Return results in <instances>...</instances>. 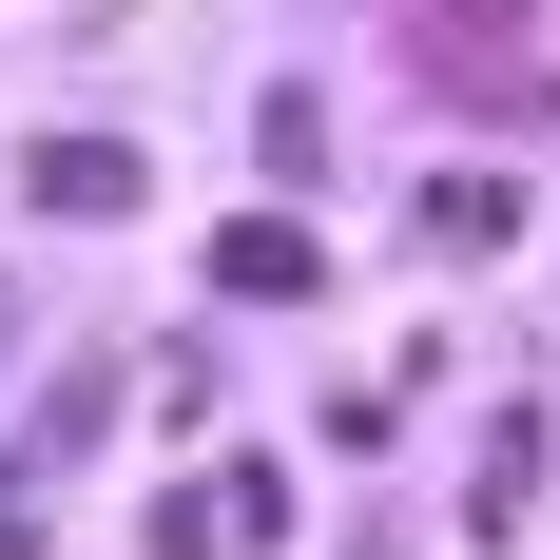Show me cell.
I'll list each match as a JSON object with an SVG mask.
<instances>
[{
	"instance_id": "cell-2",
	"label": "cell",
	"mask_w": 560,
	"mask_h": 560,
	"mask_svg": "<svg viewBox=\"0 0 560 560\" xmlns=\"http://www.w3.org/2000/svg\"><path fill=\"white\" fill-rule=\"evenodd\" d=\"M213 290H232V310H310V290H329V232H310V213H232L213 232Z\"/></svg>"
},
{
	"instance_id": "cell-6",
	"label": "cell",
	"mask_w": 560,
	"mask_h": 560,
	"mask_svg": "<svg viewBox=\"0 0 560 560\" xmlns=\"http://www.w3.org/2000/svg\"><path fill=\"white\" fill-rule=\"evenodd\" d=\"M0 348H20V290H0Z\"/></svg>"
},
{
	"instance_id": "cell-3",
	"label": "cell",
	"mask_w": 560,
	"mask_h": 560,
	"mask_svg": "<svg viewBox=\"0 0 560 560\" xmlns=\"http://www.w3.org/2000/svg\"><path fill=\"white\" fill-rule=\"evenodd\" d=\"M20 194H39L58 232H116L136 194H155V174H136V136H39V174H20Z\"/></svg>"
},
{
	"instance_id": "cell-5",
	"label": "cell",
	"mask_w": 560,
	"mask_h": 560,
	"mask_svg": "<svg viewBox=\"0 0 560 560\" xmlns=\"http://www.w3.org/2000/svg\"><path fill=\"white\" fill-rule=\"evenodd\" d=\"M522 483H541V425H483V464H464V522L503 541V522H522Z\"/></svg>"
},
{
	"instance_id": "cell-4",
	"label": "cell",
	"mask_w": 560,
	"mask_h": 560,
	"mask_svg": "<svg viewBox=\"0 0 560 560\" xmlns=\"http://www.w3.org/2000/svg\"><path fill=\"white\" fill-rule=\"evenodd\" d=\"M503 232H522V194H503V174H445V194H425V252H445V271H483Z\"/></svg>"
},
{
	"instance_id": "cell-1",
	"label": "cell",
	"mask_w": 560,
	"mask_h": 560,
	"mask_svg": "<svg viewBox=\"0 0 560 560\" xmlns=\"http://www.w3.org/2000/svg\"><path fill=\"white\" fill-rule=\"evenodd\" d=\"M387 39L445 116H522V136L560 116V20L541 0H387Z\"/></svg>"
}]
</instances>
